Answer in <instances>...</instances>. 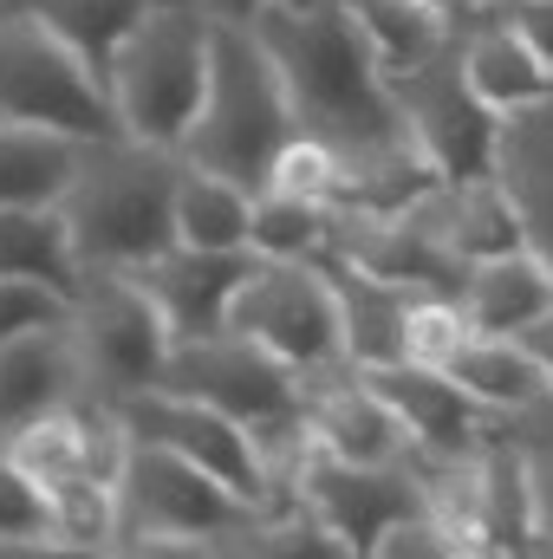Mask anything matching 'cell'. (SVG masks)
I'll list each match as a JSON object with an SVG mask.
<instances>
[{"instance_id":"484cf974","label":"cell","mask_w":553,"mask_h":559,"mask_svg":"<svg viewBox=\"0 0 553 559\" xmlns=\"http://www.w3.org/2000/svg\"><path fill=\"white\" fill-rule=\"evenodd\" d=\"M7 7L46 20V26L105 79L111 59H118V46L138 33V20L150 13V7H163V0H7Z\"/></svg>"},{"instance_id":"9a60e30c","label":"cell","mask_w":553,"mask_h":559,"mask_svg":"<svg viewBox=\"0 0 553 559\" xmlns=\"http://www.w3.org/2000/svg\"><path fill=\"white\" fill-rule=\"evenodd\" d=\"M372 391L404 417L411 442L436 462H469L482 455V429H489V404L469 397L443 365H416V358H398V365H372L365 371Z\"/></svg>"},{"instance_id":"836d02e7","label":"cell","mask_w":553,"mask_h":559,"mask_svg":"<svg viewBox=\"0 0 553 559\" xmlns=\"http://www.w3.org/2000/svg\"><path fill=\"white\" fill-rule=\"evenodd\" d=\"M482 7H495V0H443V13H449V26H462V20H475Z\"/></svg>"},{"instance_id":"4dcf8cb0","label":"cell","mask_w":553,"mask_h":559,"mask_svg":"<svg viewBox=\"0 0 553 559\" xmlns=\"http://www.w3.org/2000/svg\"><path fill=\"white\" fill-rule=\"evenodd\" d=\"M495 13H502L508 26H521V33L534 39V52L553 66V0H495Z\"/></svg>"},{"instance_id":"e0dca14e","label":"cell","mask_w":553,"mask_h":559,"mask_svg":"<svg viewBox=\"0 0 553 559\" xmlns=\"http://www.w3.org/2000/svg\"><path fill=\"white\" fill-rule=\"evenodd\" d=\"M319 267L332 274L339 286V312H345V352H352V365L358 371H372V365H398V358H411V312H416V286H398V280H378L365 274V267H352L345 254H319Z\"/></svg>"},{"instance_id":"7a4b0ae2","label":"cell","mask_w":553,"mask_h":559,"mask_svg":"<svg viewBox=\"0 0 553 559\" xmlns=\"http://www.w3.org/2000/svg\"><path fill=\"white\" fill-rule=\"evenodd\" d=\"M176 189H183V150L143 138L85 143L79 176L66 189V222L85 274H131L143 261L176 248Z\"/></svg>"},{"instance_id":"1f68e13d","label":"cell","mask_w":553,"mask_h":559,"mask_svg":"<svg viewBox=\"0 0 553 559\" xmlns=\"http://www.w3.org/2000/svg\"><path fill=\"white\" fill-rule=\"evenodd\" d=\"M515 345H521V352L541 365V378L553 384V306L541 312V319H534V325H521V332H515Z\"/></svg>"},{"instance_id":"5bb4252c","label":"cell","mask_w":553,"mask_h":559,"mask_svg":"<svg viewBox=\"0 0 553 559\" xmlns=\"http://www.w3.org/2000/svg\"><path fill=\"white\" fill-rule=\"evenodd\" d=\"M85 397H92V378L72 325H39L0 345V442H20L26 429L52 423Z\"/></svg>"},{"instance_id":"3957f363","label":"cell","mask_w":553,"mask_h":559,"mask_svg":"<svg viewBox=\"0 0 553 559\" xmlns=\"http://www.w3.org/2000/svg\"><path fill=\"white\" fill-rule=\"evenodd\" d=\"M293 143H299V118H293V98H286V79H280L268 39L242 20H215V72H209L202 118L183 138V156L261 195L274 189Z\"/></svg>"},{"instance_id":"5b68a950","label":"cell","mask_w":553,"mask_h":559,"mask_svg":"<svg viewBox=\"0 0 553 559\" xmlns=\"http://www.w3.org/2000/svg\"><path fill=\"white\" fill-rule=\"evenodd\" d=\"M274 508L235 495L222 475H209L202 462L131 442L125 449V475H118V534L131 547H215V540H255L274 534Z\"/></svg>"},{"instance_id":"ba28073f","label":"cell","mask_w":553,"mask_h":559,"mask_svg":"<svg viewBox=\"0 0 553 559\" xmlns=\"http://www.w3.org/2000/svg\"><path fill=\"white\" fill-rule=\"evenodd\" d=\"M228 332L268 345V352L286 358L306 384L352 371L339 286H332V274H326L319 261H268V254H261V267H255L248 286L235 293Z\"/></svg>"},{"instance_id":"603a6c76","label":"cell","mask_w":553,"mask_h":559,"mask_svg":"<svg viewBox=\"0 0 553 559\" xmlns=\"http://www.w3.org/2000/svg\"><path fill=\"white\" fill-rule=\"evenodd\" d=\"M79 156H85V138L0 118V209H13V202H66V189L79 176Z\"/></svg>"},{"instance_id":"277c9868","label":"cell","mask_w":553,"mask_h":559,"mask_svg":"<svg viewBox=\"0 0 553 559\" xmlns=\"http://www.w3.org/2000/svg\"><path fill=\"white\" fill-rule=\"evenodd\" d=\"M215 72V13L202 0H163L138 20V33L118 46L105 85L118 105L125 138L183 150V138L202 118Z\"/></svg>"},{"instance_id":"52a82bcc","label":"cell","mask_w":553,"mask_h":559,"mask_svg":"<svg viewBox=\"0 0 553 559\" xmlns=\"http://www.w3.org/2000/svg\"><path fill=\"white\" fill-rule=\"evenodd\" d=\"M0 118L13 124H46L66 138H125L111 85L33 13L0 7Z\"/></svg>"},{"instance_id":"30bf717a","label":"cell","mask_w":553,"mask_h":559,"mask_svg":"<svg viewBox=\"0 0 553 559\" xmlns=\"http://www.w3.org/2000/svg\"><path fill=\"white\" fill-rule=\"evenodd\" d=\"M79 352H85V378H92V404H125L138 391H156L169 371V325L156 312V299L131 274H85L79 293Z\"/></svg>"},{"instance_id":"44dd1931","label":"cell","mask_w":553,"mask_h":559,"mask_svg":"<svg viewBox=\"0 0 553 559\" xmlns=\"http://www.w3.org/2000/svg\"><path fill=\"white\" fill-rule=\"evenodd\" d=\"M0 280H46L59 293H85V261L72 248V222L59 202L0 209Z\"/></svg>"},{"instance_id":"8fae6325","label":"cell","mask_w":553,"mask_h":559,"mask_svg":"<svg viewBox=\"0 0 553 559\" xmlns=\"http://www.w3.org/2000/svg\"><path fill=\"white\" fill-rule=\"evenodd\" d=\"M299 495L313 508V521L332 534V547L345 554H378L385 534H398L404 521L430 514V481L411 462H339L319 442L299 449Z\"/></svg>"},{"instance_id":"d6a6232c","label":"cell","mask_w":553,"mask_h":559,"mask_svg":"<svg viewBox=\"0 0 553 559\" xmlns=\"http://www.w3.org/2000/svg\"><path fill=\"white\" fill-rule=\"evenodd\" d=\"M202 7H209L215 20H242V26H255V20H261L274 0H202Z\"/></svg>"},{"instance_id":"7402d4cb","label":"cell","mask_w":553,"mask_h":559,"mask_svg":"<svg viewBox=\"0 0 553 559\" xmlns=\"http://www.w3.org/2000/svg\"><path fill=\"white\" fill-rule=\"evenodd\" d=\"M462 527H469V547H489V554H521L528 547V534H534V481H528L521 449H482Z\"/></svg>"},{"instance_id":"4fadbf2b","label":"cell","mask_w":553,"mask_h":559,"mask_svg":"<svg viewBox=\"0 0 553 559\" xmlns=\"http://www.w3.org/2000/svg\"><path fill=\"white\" fill-rule=\"evenodd\" d=\"M255 267H261L255 248H189V241H176L169 254H156V261L131 267V280L156 299L169 338L189 345V338H215V332H228L235 293L248 286Z\"/></svg>"},{"instance_id":"83f0119b","label":"cell","mask_w":553,"mask_h":559,"mask_svg":"<svg viewBox=\"0 0 553 559\" xmlns=\"http://www.w3.org/2000/svg\"><path fill=\"white\" fill-rule=\"evenodd\" d=\"M332 202L293 195V189H261L255 195V254L268 261H319L332 248Z\"/></svg>"},{"instance_id":"4316f807","label":"cell","mask_w":553,"mask_h":559,"mask_svg":"<svg viewBox=\"0 0 553 559\" xmlns=\"http://www.w3.org/2000/svg\"><path fill=\"white\" fill-rule=\"evenodd\" d=\"M449 241H456V254H462L469 267H475V261H495V254L528 248V228H521L515 195L502 189V176L449 182Z\"/></svg>"},{"instance_id":"cb8c5ba5","label":"cell","mask_w":553,"mask_h":559,"mask_svg":"<svg viewBox=\"0 0 553 559\" xmlns=\"http://www.w3.org/2000/svg\"><path fill=\"white\" fill-rule=\"evenodd\" d=\"M443 371H449L469 397H482L489 411H528V404L553 397V384L541 378V365H534L515 338H495V332H469V338L443 358Z\"/></svg>"},{"instance_id":"d4e9b609","label":"cell","mask_w":553,"mask_h":559,"mask_svg":"<svg viewBox=\"0 0 553 559\" xmlns=\"http://www.w3.org/2000/svg\"><path fill=\"white\" fill-rule=\"evenodd\" d=\"M176 241L189 248H255V195L215 169H196L183 156V189H176Z\"/></svg>"},{"instance_id":"ffe728a7","label":"cell","mask_w":553,"mask_h":559,"mask_svg":"<svg viewBox=\"0 0 553 559\" xmlns=\"http://www.w3.org/2000/svg\"><path fill=\"white\" fill-rule=\"evenodd\" d=\"M469 332H495V338H515L521 325H534L553 306V274L534 248H515V254H495V261H475L462 293H456Z\"/></svg>"},{"instance_id":"f546056e","label":"cell","mask_w":553,"mask_h":559,"mask_svg":"<svg viewBox=\"0 0 553 559\" xmlns=\"http://www.w3.org/2000/svg\"><path fill=\"white\" fill-rule=\"evenodd\" d=\"M79 319V299L46 286V280H0V345L39 332V325H72Z\"/></svg>"},{"instance_id":"6da1fadb","label":"cell","mask_w":553,"mask_h":559,"mask_svg":"<svg viewBox=\"0 0 553 559\" xmlns=\"http://www.w3.org/2000/svg\"><path fill=\"white\" fill-rule=\"evenodd\" d=\"M255 33L268 39L299 138L339 156V209H404L430 182H443L416 150L404 105L391 92V66L358 20L352 0H274Z\"/></svg>"},{"instance_id":"d6986e66","label":"cell","mask_w":553,"mask_h":559,"mask_svg":"<svg viewBox=\"0 0 553 559\" xmlns=\"http://www.w3.org/2000/svg\"><path fill=\"white\" fill-rule=\"evenodd\" d=\"M495 176L515 195V215L528 228V248L548 261V274H553V98L548 105H528V111H508Z\"/></svg>"},{"instance_id":"ac0fdd59","label":"cell","mask_w":553,"mask_h":559,"mask_svg":"<svg viewBox=\"0 0 553 559\" xmlns=\"http://www.w3.org/2000/svg\"><path fill=\"white\" fill-rule=\"evenodd\" d=\"M456 33H462V59H469L475 92H482L502 118L553 98V66L534 52V39H528L521 26H508L495 7H482V13L462 20Z\"/></svg>"},{"instance_id":"f1b7e54d","label":"cell","mask_w":553,"mask_h":559,"mask_svg":"<svg viewBox=\"0 0 553 559\" xmlns=\"http://www.w3.org/2000/svg\"><path fill=\"white\" fill-rule=\"evenodd\" d=\"M33 540H52V495L0 442V547H33Z\"/></svg>"},{"instance_id":"7c38bea8","label":"cell","mask_w":553,"mask_h":559,"mask_svg":"<svg viewBox=\"0 0 553 559\" xmlns=\"http://www.w3.org/2000/svg\"><path fill=\"white\" fill-rule=\"evenodd\" d=\"M118 423L131 429V442L176 449V455L202 462L209 475H222L235 495H248V501H261V508H274V514H280L274 462H268L261 436H255V429H242L235 417H222V411H209V404H196V397H183V391H163V384H156V391L125 397V404H118Z\"/></svg>"},{"instance_id":"8992f818","label":"cell","mask_w":553,"mask_h":559,"mask_svg":"<svg viewBox=\"0 0 553 559\" xmlns=\"http://www.w3.org/2000/svg\"><path fill=\"white\" fill-rule=\"evenodd\" d=\"M163 391H183L222 417H235L242 429L261 436L268 462H274L280 442L293 436H313L306 411H313V384L274 358L268 345L242 338V332H215V338H189L169 352V371H163Z\"/></svg>"},{"instance_id":"2e32d148","label":"cell","mask_w":553,"mask_h":559,"mask_svg":"<svg viewBox=\"0 0 553 559\" xmlns=\"http://www.w3.org/2000/svg\"><path fill=\"white\" fill-rule=\"evenodd\" d=\"M306 429L326 455L339 462H404L416 442L404 417L372 391V378L352 365L339 378H313V411H306Z\"/></svg>"},{"instance_id":"9c48e42d","label":"cell","mask_w":553,"mask_h":559,"mask_svg":"<svg viewBox=\"0 0 553 559\" xmlns=\"http://www.w3.org/2000/svg\"><path fill=\"white\" fill-rule=\"evenodd\" d=\"M391 92H398V105H404V124H411L423 163H430L443 182L495 176L502 124H508V118L475 92L469 59H462V33H449L430 59L391 72Z\"/></svg>"}]
</instances>
